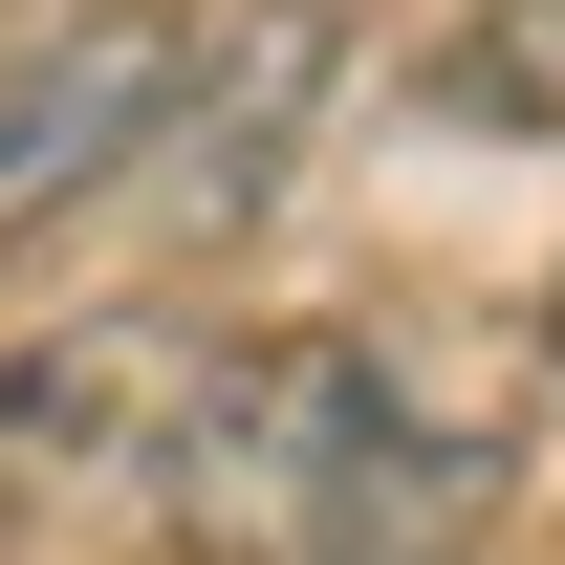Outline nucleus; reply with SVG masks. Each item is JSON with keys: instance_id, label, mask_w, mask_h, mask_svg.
<instances>
[{"instance_id": "423d86ee", "label": "nucleus", "mask_w": 565, "mask_h": 565, "mask_svg": "<svg viewBox=\"0 0 565 565\" xmlns=\"http://www.w3.org/2000/svg\"><path fill=\"white\" fill-rule=\"evenodd\" d=\"M544 370H565V282H544Z\"/></svg>"}, {"instance_id": "20e7f679", "label": "nucleus", "mask_w": 565, "mask_h": 565, "mask_svg": "<svg viewBox=\"0 0 565 565\" xmlns=\"http://www.w3.org/2000/svg\"><path fill=\"white\" fill-rule=\"evenodd\" d=\"M174 392H196V370L152 349V327H66V349L0 370V457H152Z\"/></svg>"}, {"instance_id": "39448f33", "label": "nucleus", "mask_w": 565, "mask_h": 565, "mask_svg": "<svg viewBox=\"0 0 565 565\" xmlns=\"http://www.w3.org/2000/svg\"><path fill=\"white\" fill-rule=\"evenodd\" d=\"M414 87H435V131H565V0H479Z\"/></svg>"}, {"instance_id": "7ed1b4c3", "label": "nucleus", "mask_w": 565, "mask_h": 565, "mask_svg": "<svg viewBox=\"0 0 565 565\" xmlns=\"http://www.w3.org/2000/svg\"><path fill=\"white\" fill-rule=\"evenodd\" d=\"M152 87H174V22H152V0L22 22V44H0V239H44V217L109 196L131 131H152Z\"/></svg>"}, {"instance_id": "f257e3e1", "label": "nucleus", "mask_w": 565, "mask_h": 565, "mask_svg": "<svg viewBox=\"0 0 565 565\" xmlns=\"http://www.w3.org/2000/svg\"><path fill=\"white\" fill-rule=\"evenodd\" d=\"M479 500H500V457L435 435L392 392V349H349V327L217 349L174 392V435H152V522L196 565H457Z\"/></svg>"}, {"instance_id": "f03ea898", "label": "nucleus", "mask_w": 565, "mask_h": 565, "mask_svg": "<svg viewBox=\"0 0 565 565\" xmlns=\"http://www.w3.org/2000/svg\"><path fill=\"white\" fill-rule=\"evenodd\" d=\"M305 131H327V0H217V22H174V87H152V131H131L109 196L152 239H239Z\"/></svg>"}]
</instances>
